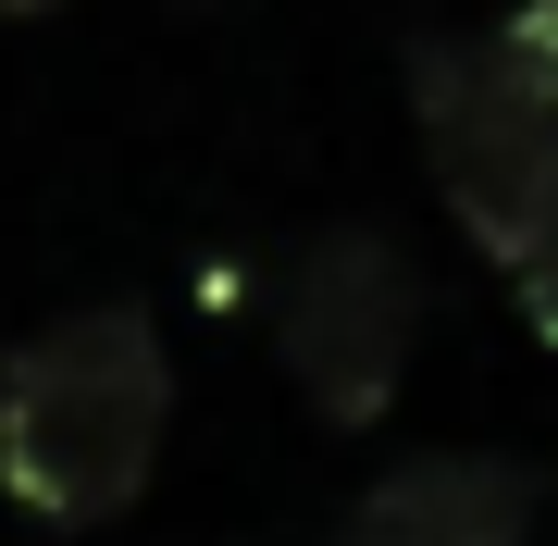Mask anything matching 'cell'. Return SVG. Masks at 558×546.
Wrapping results in <instances>:
<instances>
[{
    "instance_id": "cell-1",
    "label": "cell",
    "mask_w": 558,
    "mask_h": 546,
    "mask_svg": "<svg viewBox=\"0 0 558 546\" xmlns=\"http://www.w3.org/2000/svg\"><path fill=\"white\" fill-rule=\"evenodd\" d=\"M410 124L459 236L558 348V0H509L497 25L410 38Z\"/></svg>"
},
{
    "instance_id": "cell-2",
    "label": "cell",
    "mask_w": 558,
    "mask_h": 546,
    "mask_svg": "<svg viewBox=\"0 0 558 546\" xmlns=\"http://www.w3.org/2000/svg\"><path fill=\"white\" fill-rule=\"evenodd\" d=\"M174 435V348L137 299H87L0 348V497L50 534H100L149 497Z\"/></svg>"
},
{
    "instance_id": "cell-3",
    "label": "cell",
    "mask_w": 558,
    "mask_h": 546,
    "mask_svg": "<svg viewBox=\"0 0 558 546\" xmlns=\"http://www.w3.org/2000/svg\"><path fill=\"white\" fill-rule=\"evenodd\" d=\"M274 348H286V385L311 398V423L336 435L385 423V398L410 385V348H422V262L385 223H323L286 262Z\"/></svg>"
},
{
    "instance_id": "cell-4",
    "label": "cell",
    "mask_w": 558,
    "mask_h": 546,
    "mask_svg": "<svg viewBox=\"0 0 558 546\" xmlns=\"http://www.w3.org/2000/svg\"><path fill=\"white\" fill-rule=\"evenodd\" d=\"M336 546H534V472L521 460H398L385 485L348 497Z\"/></svg>"
},
{
    "instance_id": "cell-5",
    "label": "cell",
    "mask_w": 558,
    "mask_h": 546,
    "mask_svg": "<svg viewBox=\"0 0 558 546\" xmlns=\"http://www.w3.org/2000/svg\"><path fill=\"white\" fill-rule=\"evenodd\" d=\"M38 13H62V0H0V25H38Z\"/></svg>"
}]
</instances>
